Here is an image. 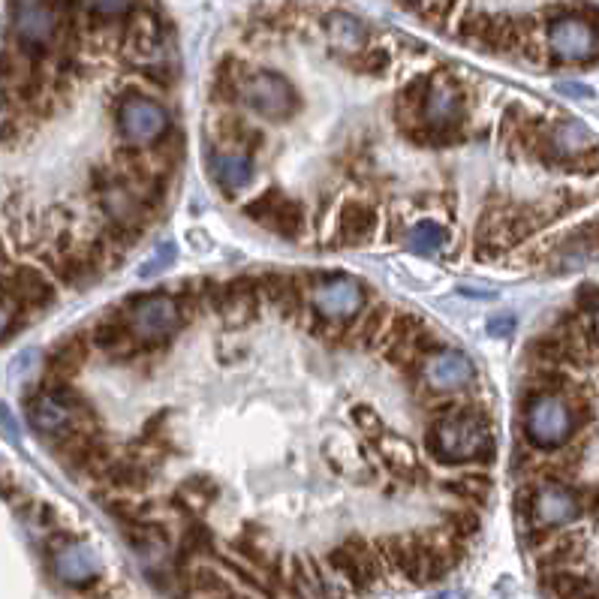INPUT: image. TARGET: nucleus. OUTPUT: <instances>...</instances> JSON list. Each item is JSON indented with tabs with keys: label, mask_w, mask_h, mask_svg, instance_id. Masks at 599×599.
Listing matches in <instances>:
<instances>
[{
	"label": "nucleus",
	"mask_w": 599,
	"mask_h": 599,
	"mask_svg": "<svg viewBox=\"0 0 599 599\" xmlns=\"http://www.w3.org/2000/svg\"><path fill=\"white\" fill-rule=\"evenodd\" d=\"M428 452L443 464H473V461H491L494 440L485 416L473 410H455L443 416L431 431L425 434Z\"/></svg>",
	"instance_id": "obj_1"
},
{
	"label": "nucleus",
	"mask_w": 599,
	"mask_h": 599,
	"mask_svg": "<svg viewBox=\"0 0 599 599\" xmlns=\"http://www.w3.org/2000/svg\"><path fill=\"white\" fill-rule=\"evenodd\" d=\"M575 431V416L560 395H533L524 407V434L536 449H560Z\"/></svg>",
	"instance_id": "obj_2"
},
{
	"label": "nucleus",
	"mask_w": 599,
	"mask_h": 599,
	"mask_svg": "<svg viewBox=\"0 0 599 599\" xmlns=\"http://www.w3.org/2000/svg\"><path fill=\"white\" fill-rule=\"evenodd\" d=\"M238 100L250 112H256L268 121H289L298 109L295 88L280 73H271V70H256V73L244 76L238 85Z\"/></svg>",
	"instance_id": "obj_3"
},
{
	"label": "nucleus",
	"mask_w": 599,
	"mask_h": 599,
	"mask_svg": "<svg viewBox=\"0 0 599 599\" xmlns=\"http://www.w3.org/2000/svg\"><path fill=\"white\" fill-rule=\"evenodd\" d=\"M127 326L136 344H163L181 326V308L169 295H142L127 311Z\"/></svg>",
	"instance_id": "obj_4"
},
{
	"label": "nucleus",
	"mask_w": 599,
	"mask_h": 599,
	"mask_svg": "<svg viewBox=\"0 0 599 599\" xmlns=\"http://www.w3.org/2000/svg\"><path fill=\"white\" fill-rule=\"evenodd\" d=\"M548 49L563 64H584L599 55V28L593 19L563 13L548 25Z\"/></svg>",
	"instance_id": "obj_5"
},
{
	"label": "nucleus",
	"mask_w": 599,
	"mask_h": 599,
	"mask_svg": "<svg viewBox=\"0 0 599 599\" xmlns=\"http://www.w3.org/2000/svg\"><path fill=\"white\" fill-rule=\"evenodd\" d=\"M464 118V91L449 73H437L428 85V97L422 103L419 121L422 136H449Z\"/></svg>",
	"instance_id": "obj_6"
},
{
	"label": "nucleus",
	"mask_w": 599,
	"mask_h": 599,
	"mask_svg": "<svg viewBox=\"0 0 599 599\" xmlns=\"http://www.w3.org/2000/svg\"><path fill=\"white\" fill-rule=\"evenodd\" d=\"M329 566H332L356 593H368V590L380 581V575H383L377 545L365 542L362 536H353V539H347L344 545L332 548V551H329Z\"/></svg>",
	"instance_id": "obj_7"
},
{
	"label": "nucleus",
	"mask_w": 599,
	"mask_h": 599,
	"mask_svg": "<svg viewBox=\"0 0 599 599\" xmlns=\"http://www.w3.org/2000/svg\"><path fill=\"white\" fill-rule=\"evenodd\" d=\"M244 214L250 220H256L259 226H265L274 235L283 238H298L305 229V208L302 202H295L292 196H286L280 187H268L265 193H259L253 202H247Z\"/></svg>",
	"instance_id": "obj_8"
},
{
	"label": "nucleus",
	"mask_w": 599,
	"mask_h": 599,
	"mask_svg": "<svg viewBox=\"0 0 599 599\" xmlns=\"http://www.w3.org/2000/svg\"><path fill=\"white\" fill-rule=\"evenodd\" d=\"M13 28H16L19 46L28 55L40 58L58 40V10L46 4V0H16Z\"/></svg>",
	"instance_id": "obj_9"
},
{
	"label": "nucleus",
	"mask_w": 599,
	"mask_h": 599,
	"mask_svg": "<svg viewBox=\"0 0 599 599\" xmlns=\"http://www.w3.org/2000/svg\"><path fill=\"white\" fill-rule=\"evenodd\" d=\"M118 130L130 145L145 148L169 130V115L157 100L142 97V94H130L118 106Z\"/></svg>",
	"instance_id": "obj_10"
},
{
	"label": "nucleus",
	"mask_w": 599,
	"mask_h": 599,
	"mask_svg": "<svg viewBox=\"0 0 599 599\" xmlns=\"http://www.w3.org/2000/svg\"><path fill=\"white\" fill-rule=\"evenodd\" d=\"M524 509H527V515L536 527L551 530V527H563V524L578 521L581 497L563 482H542L539 488L530 491V500H527Z\"/></svg>",
	"instance_id": "obj_11"
},
{
	"label": "nucleus",
	"mask_w": 599,
	"mask_h": 599,
	"mask_svg": "<svg viewBox=\"0 0 599 599\" xmlns=\"http://www.w3.org/2000/svg\"><path fill=\"white\" fill-rule=\"evenodd\" d=\"M311 305L323 320H353L365 308V289L353 277H323L311 289Z\"/></svg>",
	"instance_id": "obj_12"
},
{
	"label": "nucleus",
	"mask_w": 599,
	"mask_h": 599,
	"mask_svg": "<svg viewBox=\"0 0 599 599\" xmlns=\"http://www.w3.org/2000/svg\"><path fill=\"white\" fill-rule=\"evenodd\" d=\"M52 298V280L31 265H19L13 274L0 277V302H7L10 308H46Z\"/></svg>",
	"instance_id": "obj_13"
},
{
	"label": "nucleus",
	"mask_w": 599,
	"mask_h": 599,
	"mask_svg": "<svg viewBox=\"0 0 599 599\" xmlns=\"http://www.w3.org/2000/svg\"><path fill=\"white\" fill-rule=\"evenodd\" d=\"M422 377L434 392H461L473 383L476 368L461 350H437L425 359Z\"/></svg>",
	"instance_id": "obj_14"
},
{
	"label": "nucleus",
	"mask_w": 599,
	"mask_h": 599,
	"mask_svg": "<svg viewBox=\"0 0 599 599\" xmlns=\"http://www.w3.org/2000/svg\"><path fill=\"white\" fill-rule=\"evenodd\" d=\"M124 49L133 61H139V67H151V64H163V31H160V19L154 13H130V25L124 31Z\"/></svg>",
	"instance_id": "obj_15"
},
{
	"label": "nucleus",
	"mask_w": 599,
	"mask_h": 599,
	"mask_svg": "<svg viewBox=\"0 0 599 599\" xmlns=\"http://www.w3.org/2000/svg\"><path fill=\"white\" fill-rule=\"evenodd\" d=\"M259 298H262L259 277H238L217 289L214 311L223 314L226 326H244L259 314Z\"/></svg>",
	"instance_id": "obj_16"
},
{
	"label": "nucleus",
	"mask_w": 599,
	"mask_h": 599,
	"mask_svg": "<svg viewBox=\"0 0 599 599\" xmlns=\"http://www.w3.org/2000/svg\"><path fill=\"white\" fill-rule=\"evenodd\" d=\"M55 575L67 584H91L100 575V557L85 542H67L52 554Z\"/></svg>",
	"instance_id": "obj_17"
},
{
	"label": "nucleus",
	"mask_w": 599,
	"mask_h": 599,
	"mask_svg": "<svg viewBox=\"0 0 599 599\" xmlns=\"http://www.w3.org/2000/svg\"><path fill=\"white\" fill-rule=\"evenodd\" d=\"M377 223H380V217H377V211L371 205L347 202L341 208V214H338V238H335V244H341V247H359V244H365V241L374 238Z\"/></svg>",
	"instance_id": "obj_18"
},
{
	"label": "nucleus",
	"mask_w": 599,
	"mask_h": 599,
	"mask_svg": "<svg viewBox=\"0 0 599 599\" xmlns=\"http://www.w3.org/2000/svg\"><path fill=\"white\" fill-rule=\"evenodd\" d=\"M326 37L332 52L338 55H359L362 49H368V28L362 19L350 16V13H329L326 16Z\"/></svg>",
	"instance_id": "obj_19"
},
{
	"label": "nucleus",
	"mask_w": 599,
	"mask_h": 599,
	"mask_svg": "<svg viewBox=\"0 0 599 599\" xmlns=\"http://www.w3.org/2000/svg\"><path fill=\"white\" fill-rule=\"evenodd\" d=\"M377 452H380V458H383V464L392 470V473H398V476H404V479H413V476H419L422 473V461H419V452L404 440V437H398V434H389V431H383L380 437H377Z\"/></svg>",
	"instance_id": "obj_20"
},
{
	"label": "nucleus",
	"mask_w": 599,
	"mask_h": 599,
	"mask_svg": "<svg viewBox=\"0 0 599 599\" xmlns=\"http://www.w3.org/2000/svg\"><path fill=\"white\" fill-rule=\"evenodd\" d=\"M211 175L214 181L226 190V193H235L241 187L250 184L253 178V166H250V157L241 154V151H223L211 160Z\"/></svg>",
	"instance_id": "obj_21"
},
{
	"label": "nucleus",
	"mask_w": 599,
	"mask_h": 599,
	"mask_svg": "<svg viewBox=\"0 0 599 599\" xmlns=\"http://www.w3.org/2000/svg\"><path fill=\"white\" fill-rule=\"evenodd\" d=\"M259 289L265 302H271L286 317H292L302 308V292H298V283L289 274H265L259 277Z\"/></svg>",
	"instance_id": "obj_22"
},
{
	"label": "nucleus",
	"mask_w": 599,
	"mask_h": 599,
	"mask_svg": "<svg viewBox=\"0 0 599 599\" xmlns=\"http://www.w3.org/2000/svg\"><path fill=\"white\" fill-rule=\"evenodd\" d=\"M91 341H94V347H100L103 353H127L136 341H133V332H130V326H127V317H121V314H115V317H106L103 323H97L94 326V332H91Z\"/></svg>",
	"instance_id": "obj_23"
},
{
	"label": "nucleus",
	"mask_w": 599,
	"mask_h": 599,
	"mask_svg": "<svg viewBox=\"0 0 599 599\" xmlns=\"http://www.w3.org/2000/svg\"><path fill=\"white\" fill-rule=\"evenodd\" d=\"M184 581H187V590H190L193 596H199V599H223V596L232 593L226 575H223L220 569H214V566H205V563L190 566Z\"/></svg>",
	"instance_id": "obj_24"
},
{
	"label": "nucleus",
	"mask_w": 599,
	"mask_h": 599,
	"mask_svg": "<svg viewBox=\"0 0 599 599\" xmlns=\"http://www.w3.org/2000/svg\"><path fill=\"white\" fill-rule=\"evenodd\" d=\"M217 494H220V488H217V482L214 479H208V476H190L181 488H178V503L187 509V512H202V509H208L214 500H217Z\"/></svg>",
	"instance_id": "obj_25"
},
{
	"label": "nucleus",
	"mask_w": 599,
	"mask_h": 599,
	"mask_svg": "<svg viewBox=\"0 0 599 599\" xmlns=\"http://www.w3.org/2000/svg\"><path fill=\"white\" fill-rule=\"evenodd\" d=\"M443 244H446V229H443L440 223H434V220H422V223H416V226L407 232V247H410L413 253L434 256V253L443 250Z\"/></svg>",
	"instance_id": "obj_26"
},
{
	"label": "nucleus",
	"mask_w": 599,
	"mask_h": 599,
	"mask_svg": "<svg viewBox=\"0 0 599 599\" xmlns=\"http://www.w3.org/2000/svg\"><path fill=\"white\" fill-rule=\"evenodd\" d=\"M85 356H88V347H85L82 341L73 338V341L61 344V347L52 353V362H49L52 377H55V380H70V377L82 368Z\"/></svg>",
	"instance_id": "obj_27"
},
{
	"label": "nucleus",
	"mask_w": 599,
	"mask_h": 599,
	"mask_svg": "<svg viewBox=\"0 0 599 599\" xmlns=\"http://www.w3.org/2000/svg\"><path fill=\"white\" fill-rule=\"evenodd\" d=\"M214 545V536L205 524H190L181 536V554H178V563H190L193 557H202L208 554Z\"/></svg>",
	"instance_id": "obj_28"
},
{
	"label": "nucleus",
	"mask_w": 599,
	"mask_h": 599,
	"mask_svg": "<svg viewBox=\"0 0 599 599\" xmlns=\"http://www.w3.org/2000/svg\"><path fill=\"white\" fill-rule=\"evenodd\" d=\"M82 7L97 22H115L136 10V0H82Z\"/></svg>",
	"instance_id": "obj_29"
},
{
	"label": "nucleus",
	"mask_w": 599,
	"mask_h": 599,
	"mask_svg": "<svg viewBox=\"0 0 599 599\" xmlns=\"http://www.w3.org/2000/svg\"><path fill=\"white\" fill-rule=\"evenodd\" d=\"M175 256H178V247L172 241H160L151 250V256L139 265V277H157V274H163L166 268H172Z\"/></svg>",
	"instance_id": "obj_30"
},
{
	"label": "nucleus",
	"mask_w": 599,
	"mask_h": 599,
	"mask_svg": "<svg viewBox=\"0 0 599 599\" xmlns=\"http://www.w3.org/2000/svg\"><path fill=\"white\" fill-rule=\"evenodd\" d=\"M428 85H431V79H428V76H419V79H413L407 88H401V94H398V112H404V115H419V112H422V103H425V97H428Z\"/></svg>",
	"instance_id": "obj_31"
},
{
	"label": "nucleus",
	"mask_w": 599,
	"mask_h": 599,
	"mask_svg": "<svg viewBox=\"0 0 599 599\" xmlns=\"http://www.w3.org/2000/svg\"><path fill=\"white\" fill-rule=\"evenodd\" d=\"M446 530H449L452 536H458L461 542H467V539L476 536V530H479V515H476L473 509H455V512L446 515Z\"/></svg>",
	"instance_id": "obj_32"
},
{
	"label": "nucleus",
	"mask_w": 599,
	"mask_h": 599,
	"mask_svg": "<svg viewBox=\"0 0 599 599\" xmlns=\"http://www.w3.org/2000/svg\"><path fill=\"white\" fill-rule=\"evenodd\" d=\"M488 488H491V482L485 476H461L455 482H446V491H452L464 500H485Z\"/></svg>",
	"instance_id": "obj_33"
},
{
	"label": "nucleus",
	"mask_w": 599,
	"mask_h": 599,
	"mask_svg": "<svg viewBox=\"0 0 599 599\" xmlns=\"http://www.w3.org/2000/svg\"><path fill=\"white\" fill-rule=\"evenodd\" d=\"M350 64L359 73H386L389 70V55L383 49H362L359 55L350 58Z\"/></svg>",
	"instance_id": "obj_34"
},
{
	"label": "nucleus",
	"mask_w": 599,
	"mask_h": 599,
	"mask_svg": "<svg viewBox=\"0 0 599 599\" xmlns=\"http://www.w3.org/2000/svg\"><path fill=\"white\" fill-rule=\"evenodd\" d=\"M560 169H566L572 175H596L599 172V148H587V151L569 157L566 163H560Z\"/></svg>",
	"instance_id": "obj_35"
},
{
	"label": "nucleus",
	"mask_w": 599,
	"mask_h": 599,
	"mask_svg": "<svg viewBox=\"0 0 599 599\" xmlns=\"http://www.w3.org/2000/svg\"><path fill=\"white\" fill-rule=\"evenodd\" d=\"M353 419L359 422V428L365 431V434H374V437H380L383 434V422H380V416L371 410V407H353Z\"/></svg>",
	"instance_id": "obj_36"
},
{
	"label": "nucleus",
	"mask_w": 599,
	"mask_h": 599,
	"mask_svg": "<svg viewBox=\"0 0 599 599\" xmlns=\"http://www.w3.org/2000/svg\"><path fill=\"white\" fill-rule=\"evenodd\" d=\"M575 305H578V311H584V314L596 311V308H599V286L584 283V286L575 292Z\"/></svg>",
	"instance_id": "obj_37"
},
{
	"label": "nucleus",
	"mask_w": 599,
	"mask_h": 599,
	"mask_svg": "<svg viewBox=\"0 0 599 599\" xmlns=\"http://www.w3.org/2000/svg\"><path fill=\"white\" fill-rule=\"evenodd\" d=\"M512 329H515V317H509V314L488 320V335H494V338H506Z\"/></svg>",
	"instance_id": "obj_38"
},
{
	"label": "nucleus",
	"mask_w": 599,
	"mask_h": 599,
	"mask_svg": "<svg viewBox=\"0 0 599 599\" xmlns=\"http://www.w3.org/2000/svg\"><path fill=\"white\" fill-rule=\"evenodd\" d=\"M581 329H584L587 344H596V347H599V308L587 314V323H581Z\"/></svg>",
	"instance_id": "obj_39"
},
{
	"label": "nucleus",
	"mask_w": 599,
	"mask_h": 599,
	"mask_svg": "<svg viewBox=\"0 0 599 599\" xmlns=\"http://www.w3.org/2000/svg\"><path fill=\"white\" fill-rule=\"evenodd\" d=\"M10 332H13V308L0 305V341H4Z\"/></svg>",
	"instance_id": "obj_40"
},
{
	"label": "nucleus",
	"mask_w": 599,
	"mask_h": 599,
	"mask_svg": "<svg viewBox=\"0 0 599 599\" xmlns=\"http://www.w3.org/2000/svg\"><path fill=\"white\" fill-rule=\"evenodd\" d=\"M563 94H572V97H590V91H584L581 85H560Z\"/></svg>",
	"instance_id": "obj_41"
},
{
	"label": "nucleus",
	"mask_w": 599,
	"mask_h": 599,
	"mask_svg": "<svg viewBox=\"0 0 599 599\" xmlns=\"http://www.w3.org/2000/svg\"><path fill=\"white\" fill-rule=\"evenodd\" d=\"M434 599H467V596L461 590H446V593H437Z\"/></svg>",
	"instance_id": "obj_42"
},
{
	"label": "nucleus",
	"mask_w": 599,
	"mask_h": 599,
	"mask_svg": "<svg viewBox=\"0 0 599 599\" xmlns=\"http://www.w3.org/2000/svg\"><path fill=\"white\" fill-rule=\"evenodd\" d=\"M223 599H244V596H232V593H229V596H223Z\"/></svg>",
	"instance_id": "obj_43"
},
{
	"label": "nucleus",
	"mask_w": 599,
	"mask_h": 599,
	"mask_svg": "<svg viewBox=\"0 0 599 599\" xmlns=\"http://www.w3.org/2000/svg\"><path fill=\"white\" fill-rule=\"evenodd\" d=\"M410 4H419V0H410Z\"/></svg>",
	"instance_id": "obj_44"
}]
</instances>
